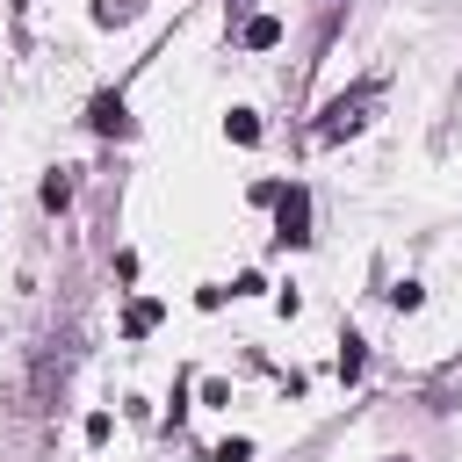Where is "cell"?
<instances>
[{"label":"cell","instance_id":"10","mask_svg":"<svg viewBox=\"0 0 462 462\" xmlns=\"http://www.w3.org/2000/svg\"><path fill=\"white\" fill-rule=\"evenodd\" d=\"M245 455H253V440H224L217 448V462H245Z\"/></svg>","mask_w":462,"mask_h":462},{"label":"cell","instance_id":"11","mask_svg":"<svg viewBox=\"0 0 462 462\" xmlns=\"http://www.w3.org/2000/svg\"><path fill=\"white\" fill-rule=\"evenodd\" d=\"M231 7H245V0H231Z\"/></svg>","mask_w":462,"mask_h":462},{"label":"cell","instance_id":"5","mask_svg":"<svg viewBox=\"0 0 462 462\" xmlns=\"http://www.w3.org/2000/svg\"><path fill=\"white\" fill-rule=\"evenodd\" d=\"M94 22H101V29H123V22H137V0H94Z\"/></svg>","mask_w":462,"mask_h":462},{"label":"cell","instance_id":"3","mask_svg":"<svg viewBox=\"0 0 462 462\" xmlns=\"http://www.w3.org/2000/svg\"><path fill=\"white\" fill-rule=\"evenodd\" d=\"M87 123H94L101 137H123V130H130V108H123V94H94V108H87Z\"/></svg>","mask_w":462,"mask_h":462},{"label":"cell","instance_id":"4","mask_svg":"<svg viewBox=\"0 0 462 462\" xmlns=\"http://www.w3.org/2000/svg\"><path fill=\"white\" fill-rule=\"evenodd\" d=\"M245 43H253V51H274V43H282V22H274V14H253V22H245Z\"/></svg>","mask_w":462,"mask_h":462},{"label":"cell","instance_id":"1","mask_svg":"<svg viewBox=\"0 0 462 462\" xmlns=\"http://www.w3.org/2000/svg\"><path fill=\"white\" fill-rule=\"evenodd\" d=\"M368 108H375V87H354V94H339V101L325 108L318 137H346V130H361V123H368Z\"/></svg>","mask_w":462,"mask_h":462},{"label":"cell","instance_id":"6","mask_svg":"<svg viewBox=\"0 0 462 462\" xmlns=\"http://www.w3.org/2000/svg\"><path fill=\"white\" fill-rule=\"evenodd\" d=\"M152 325H159V303H130V310H123V332H130V339H144Z\"/></svg>","mask_w":462,"mask_h":462},{"label":"cell","instance_id":"8","mask_svg":"<svg viewBox=\"0 0 462 462\" xmlns=\"http://www.w3.org/2000/svg\"><path fill=\"white\" fill-rule=\"evenodd\" d=\"M65 202H72V180L51 173V180H43V209H65Z\"/></svg>","mask_w":462,"mask_h":462},{"label":"cell","instance_id":"2","mask_svg":"<svg viewBox=\"0 0 462 462\" xmlns=\"http://www.w3.org/2000/svg\"><path fill=\"white\" fill-rule=\"evenodd\" d=\"M274 238H282V245H303V238H310V195H303V188L274 195Z\"/></svg>","mask_w":462,"mask_h":462},{"label":"cell","instance_id":"9","mask_svg":"<svg viewBox=\"0 0 462 462\" xmlns=\"http://www.w3.org/2000/svg\"><path fill=\"white\" fill-rule=\"evenodd\" d=\"M361 361H368V354H361V339H354V332H346V346H339V375H346V383H354V375H361Z\"/></svg>","mask_w":462,"mask_h":462},{"label":"cell","instance_id":"7","mask_svg":"<svg viewBox=\"0 0 462 462\" xmlns=\"http://www.w3.org/2000/svg\"><path fill=\"white\" fill-rule=\"evenodd\" d=\"M224 130H231L238 144H253V137H260V116H253V108H231V116H224Z\"/></svg>","mask_w":462,"mask_h":462}]
</instances>
